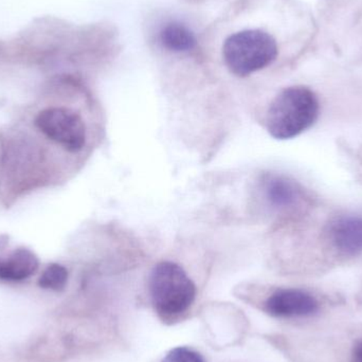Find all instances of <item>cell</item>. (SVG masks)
I'll return each instance as SVG.
<instances>
[{"label":"cell","mask_w":362,"mask_h":362,"mask_svg":"<svg viewBox=\"0 0 362 362\" xmlns=\"http://www.w3.org/2000/svg\"><path fill=\"white\" fill-rule=\"evenodd\" d=\"M320 102L306 86L287 87L270 104L266 129L276 140H289L310 129L318 120Z\"/></svg>","instance_id":"1"},{"label":"cell","mask_w":362,"mask_h":362,"mask_svg":"<svg viewBox=\"0 0 362 362\" xmlns=\"http://www.w3.org/2000/svg\"><path fill=\"white\" fill-rule=\"evenodd\" d=\"M279 54L276 38L261 29H246L226 40L223 57L228 69L238 76H248L272 65Z\"/></svg>","instance_id":"2"},{"label":"cell","mask_w":362,"mask_h":362,"mask_svg":"<svg viewBox=\"0 0 362 362\" xmlns=\"http://www.w3.org/2000/svg\"><path fill=\"white\" fill-rule=\"evenodd\" d=\"M153 304L163 316H178L189 310L196 297V286L177 264L161 262L150 276Z\"/></svg>","instance_id":"3"},{"label":"cell","mask_w":362,"mask_h":362,"mask_svg":"<svg viewBox=\"0 0 362 362\" xmlns=\"http://www.w3.org/2000/svg\"><path fill=\"white\" fill-rule=\"evenodd\" d=\"M35 125L46 137L68 152H80L86 144L84 120L70 108L51 107L42 110L36 117Z\"/></svg>","instance_id":"4"},{"label":"cell","mask_w":362,"mask_h":362,"mask_svg":"<svg viewBox=\"0 0 362 362\" xmlns=\"http://www.w3.org/2000/svg\"><path fill=\"white\" fill-rule=\"evenodd\" d=\"M325 240L338 257H356L362 255V215L334 216L325 229Z\"/></svg>","instance_id":"5"},{"label":"cell","mask_w":362,"mask_h":362,"mask_svg":"<svg viewBox=\"0 0 362 362\" xmlns=\"http://www.w3.org/2000/svg\"><path fill=\"white\" fill-rule=\"evenodd\" d=\"M265 310L276 318L308 317L318 312L319 302L314 296L302 289H279L268 298Z\"/></svg>","instance_id":"6"},{"label":"cell","mask_w":362,"mask_h":362,"mask_svg":"<svg viewBox=\"0 0 362 362\" xmlns=\"http://www.w3.org/2000/svg\"><path fill=\"white\" fill-rule=\"evenodd\" d=\"M40 262L35 253L29 249L18 248L0 257V280L6 282H21L37 272Z\"/></svg>","instance_id":"7"},{"label":"cell","mask_w":362,"mask_h":362,"mask_svg":"<svg viewBox=\"0 0 362 362\" xmlns=\"http://www.w3.org/2000/svg\"><path fill=\"white\" fill-rule=\"evenodd\" d=\"M268 202L278 209H291L298 206L304 198L301 187L295 181L281 175H272L265 183Z\"/></svg>","instance_id":"8"},{"label":"cell","mask_w":362,"mask_h":362,"mask_svg":"<svg viewBox=\"0 0 362 362\" xmlns=\"http://www.w3.org/2000/svg\"><path fill=\"white\" fill-rule=\"evenodd\" d=\"M161 45L172 52H189L195 48L196 38L193 32L180 23H170L160 31Z\"/></svg>","instance_id":"9"},{"label":"cell","mask_w":362,"mask_h":362,"mask_svg":"<svg viewBox=\"0 0 362 362\" xmlns=\"http://www.w3.org/2000/svg\"><path fill=\"white\" fill-rule=\"evenodd\" d=\"M69 274L59 264H51L38 279V286L47 291H62L67 285Z\"/></svg>","instance_id":"10"},{"label":"cell","mask_w":362,"mask_h":362,"mask_svg":"<svg viewBox=\"0 0 362 362\" xmlns=\"http://www.w3.org/2000/svg\"><path fill=\"white\" fill-rule=\"evenodd\" d=\"M163 362H204V359L196 351L185 346H180L170 351Z\"/></svg>","instance_id":"11"},{"label":"cell","mask_w":362,"mask_h":362,"mask_svg":"<svg viewBox=\"0 0 362 362\" xmlns=\"http://www.w3.org/2000/svg\"><path fill=\"white\" fill-rule=\"evenodd\" d=\"M352 362H362V340L355 346Z\"/></svg>","instance_id":"12"}]
</instances>
